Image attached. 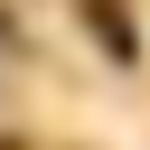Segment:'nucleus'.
I'll return each mask as SVG.
<instances>
[{
	"instance_id": "obj_1",
	"label": "nucleus",
	"mask_w": 150,
	"mask_h": 150,
	"mask_svg": "<svg viewBox=\"0 0 150 150\" xmlns=\"http://www.w3.org/2000/svg\"><path fill=\"white\" fill-rule=\"evenodd\" d=\"M84 19H94V38H103L112 56H141V38H131V19H122V0H84Z\"/></svg>"
}]
</instances>
